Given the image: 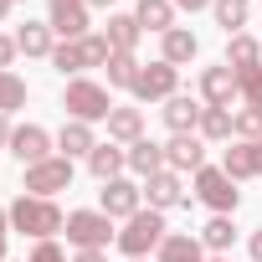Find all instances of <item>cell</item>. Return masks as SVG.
Here are the masks:
<instances>
[{
    "label": "cell",
    "instance_id": "obj_29",
    "mask_svg": "<svg viewBox=\"0 0 262 262\" xmlns=\"http://www.w3.org/2000/svg\"><path fill=\"white\" fill-rule=\"evenodd\" d=\"M103 72H108V88H128V93H134V82H139V62L123 57V52H113Z\"/></svg>",
    "mask_w": 262,
    "mask_h": 262
},
{
    "label": "cell",
    "instance_id": "obj_9",
    "mask_svg": "<svg viewBox=\"0 0 262 262\" xmlns=\"http://www.w3.org/2000/svg\"><path fill=\"white\" fill-rule=\"evenodd\" d=\"M47 26H52L62 41L88 36V0H47Z\"/></svg>",
    "mask_w": 262,
    "mask_h": 262
},
{
    "label": "cell",
    "instance_id": "obj_23",
    "mask_svg": "<svg viewBox=\"0 0 262 262\" xmlns=\"http://www.w3.org/2000/svg\"><path fill=\"white\" fill-rule=\"evenodd\" d=\"M57 149L72 160V155H93L98 149V139H93V123H82V118H67L62 123V134H57Z\"/></svg>",
    "mask_w": 262,
    "mask_h": 262
},
{
    "label": "cell",
    "instance_id": "obj_26",
    "mask_svg": "<svg viewBox=\"0 0 262 262\" xmlns=\"http://www.w3.org/2000/svg\"><path fill=\"white\" fill-rule=\"evenodd\" d=\"M134 21L144 26V31H170L175 26V6H170V0H139V11H134Z\"/></svg>",
    "mask_w": 262,
    "mask_h": 262
},
{
    "label": "cell",
    "instance_id": "obj_16",
    "mask_svg": "<svg viewBox=\"0 0 262 262\" xmlns=\"http://www.w3.org/2000/svg\"><path fill=\"white\" fill-rule=\"evenodd\" d=\"M144 190H149V211H170V206H185V201H190L175 170H160V175H149V185H144Z\"/></svg>",
    "mask_w": 262,
    "mask_h": 262
},
{
    "label": "cell",
    "instance_id": "obj_41",
    "mask_svg": "<svg viewBox=\"0 0 262 262\" xmlns=\"http://www.w3.org/2000/svg\"><path fill=\"white\" fill-rule=\"evenodd\" d=\"M11 6H16V0H0V21H6V16H11Z\"/></svg>",
    "mask_w": 262,
    "mask_h": 262
},
{
    "label": "cell",
    "instance_id": "obj_19",
    "mask_svg": "<svg viewBox=\"0 0 262 262\" xmlns=\"http://www.w3.org/2000/svg\"><path fill=\"white\" fill-rule=\"evenodd\" d=\"M128 170H134L139 180H149V175L170 170V165H165V144H155V139H139V144H128Z\"/></svg>",
    "mask_w": 262,
    "mask_h": 262
},
{
    "label": "cell",
    "instance_id": "obj_45",
    "mask_svg": "<svg viewBox=\"0 0 262 262\" xmlns=\"http://www.w3.org/2000/svg\"><path fill=\"white\" fill-rule=\"evenodd\" d=\"M134 262H144V257H134Z\"/></svg>",
    "mask_w": 262,
    "mask_h": 262
},
{
    "label": "cell",
    "instance_id": "obj_40",
    "mask_svg": "<svg viewBox=\"0 0 262 262\" xmlns=\"http://www.w3.org/2000/svg\"><path fill=\"white\" fill-rule=\"evenodd\" d=\"M6 226H11V211H6V206H0V242H6Z\"/></svg>",
    "mask_w": 262,
    "mask_h": 262
},
{
    "label": "cell",
    "instance_id": "obj_35",
    "mask_svg": "<svg viewBox=\"0 0 262 262\" xmlns=\"http://www.w3.org/2000/svg\"><path fill=\"white\" fill-rule=\"evenodd\" d=\"M11 62H16V36L0 31V72H11Z\"/></svg>",
    "mask_w": 262,
    "mask_h": 262
},
{
    "label": "cell",
    "instance_id": "obj_18",
    "mask_svg": "<svg viewBox=\"0 0 262 262\" xmlns=\"http://www.w3.org/2000/svg\"><path fill=\"white\" fill-rule=\"evenodd\" d=\"M195 52H201V41H195V31H185V26H170V31L160 36V62H170V67L190 62Z\"/></svg>",
    "mask_w": 262,
    "mask_h": 262
},
{
    "label": "cell",
    "instance_id": "obj_28",
    "mask_svg": "<svg viewBox=\"0 0 262 262\" xmlns=\"http://www.w3.org/2000/svg\"><path fill=\"white\" fill-rule=\"evenodd\" d=\"M236 242V226H231V216H211L206 226H201V247L206 252H226Z\"/></svg>",
    "mask_w": 262,
    "mask_h": 262
},
{
    "label": "cell",
    "instance_id": "obj_22",
    "mask_svg": "<svg viewBox=\"0 0 262 262\" xmlns=\"http://www.w3.org/2000/svg\"><path fill=\"white\" fill-rule=\"evenodd\" d=\"M160 262H206V247H201V236H190V231H170V236L160 242Z\"/></svg>",
    "mask_w": 262,
    "mask_h": 262
},
{
    "label": "cell",
    "instance_id": "obj_10",
    "mask_svg": "<svg viewBox=\"0 0 262 262\" xmlns=\"http://www.w3.org/2000/svg\"><path fill=\"white\" fill-rule=\"evenodd\" d=\"M11 155L21 165H41V160H52V134L41 123H21V128H11Z\"/></svg>",
    "mask_w": 262,
    "mask_h": 262
},
{
    "label": "cell",
    "instance_id": "obj_13",
    "mask_svg": "<svg viewBox=\"0 0 262 262\" xmlns=\"http://www.w3.org/2000/svg\"><path fill=\"white\" fill-rule=\"evenodd\" d=\"M221 170H226L231 180H257V175H262V139L231 144V149L221 155Z\"/></svg>",
    "mask_w": 262,
    "mask_h": 262
},
{
    "label": "cell",
    "instance_id": "obj_44",
    "mask_svg": "<svg viewBox=\"0 0 262 262\" xmlns=\"http://www.w3.org/2000/svg\"><path fill=\"white\" fill-rule=\"evenodd\" d=\"M211 262H231V257H211Z\"/></svg>",
    "mask_w": 262,
    "mask_h": 262
},
{
    "label": "cell",
    "instance_id": "obj_15",
    "mask_svg": "<svg viewBox=\"0 0 262 262\" xmlns=\"http://www.w3.org/2000/svg\"><path fill=\"white\" fill-rule=\"evenodd\" d=\"M165 165L180 175V170H206V144H201V134H175L170 144H165Z\"/></svg>",
    "mask_w": 262,
    "mask_h": 262
},
{
    "label": "cell",
    "instance_id": "obj_24",
    "mask_svg": "<svg viewBox=\"0 0 262 262\" xmlns=\"http://www.w3.org/2000/svg\"><path fill=\"white\" fill-rule=\"evenodd\" d=\"M226 67H231V72H252V67H262V47H257L247 31L226 36Z\"/></svg>",
    "mask_w": 262,
    "mask_h": 262
},
{
    "label": "cell",
    "instance_id": "obj_38",
    "mask_svg": "<svg viewBox=\"0 0 262 262\" xmlns=\"http://www.w3.org/2000/svg\"><path fill=\"white\" fill-rule=\"evenodd\" d=\"M72 262H108V252H72Z\"/></svg>",
    "mask_w": 262,
    "mask_h": 262
},
{
    "label": "cell",
    "instance_id": "obj_2",
    "mask_svg": "<svg viewBox=\"0 0 262 262\" xmlns=\"http://www.w3.org/2000/svg\"><path fill=\"white\" fill-rule=\"evenodd\" d=\"M108 41H103V31L98 36H77V41H62L57 52H52V67L62 72V77H82L88 67H108Z\"/></svg>",
    "mask_w": 262,
    "mask_h": 262
},
{
    "label": "cell",
    "instance_id": "obj_36",
    "mask_svg": "<svg viewBox=\"0 0 262 262\" xmlns=\"http://www.w3.org/2000/svg\"><path fill=\"white\" fill-rule=\"evenodd\" d=\"M247 252H252V262H262V231H252V236H247Z\"/></svg>",
    "mask_w": 262,
    "mask_h": 262
},
{
    "label": "cell",
    "instance_id": "obj_42",
    "mask_svg": "<svg viewBox=\"0 0 262 262\" xmlns=\"http://www.w3.org/2000/svg\"><path fill=\"white\" fill-rule=\"evenodd\" d=\"M93 6H98V11H108V6H113V0H88V11H93Z\"/></svg>",
    "mask_w": 262,
    "mask_h": 262
},
{
    "label": "cell",
    "instance_id": "obj_6",
    "mask_svg": "<svg viewBox=\"0 0 262 262\" xmlns=\"http://www.w3.org/2000/svg\"><path fill=\"white\" fill-rule=\"evenodd\" d=\"M195 201L201 206H211L216 216H231L236 206H242V190H236V180L226 175V170H195Z\"/></svg>",
    "mask_w": 262,
    "mask_h": 262
},
{
    "label": "cell",
    "instance_id": "obj_37",
    "mask_svg": "<svg viewBox=\"0 0 262 262\" xmlns=\"http://www.w3.org/2000/svg\"><path fill=\"white\" fill-rule=\"evenodd\" d=\"M0 149H11V113H0Z\"/></svg>",
    "mask_w": 262,
    "mask_h": 262
},
{
    "label": "cell",
    "instance_id": "obj_8",
    "mask_svg": "<svg viewBox=\"0 0 262 262\" xmlns=\"http://www.w3.org/2000/svg\"><path fill=\"white\" fill-rule=\"evenodd\" d=\"M175 88H180V67H170V62H149V67H139L134 98H139V103H165V98H175Z\"/></svg>",
    "mask_w": 262,
    "mask_h": 262
},
{
    "label": "cell",
    "instance_id": "obj_5",
    "mask_svg": "<svg viewBox=\"0 0 262 262\" xmlns=\"http://www.w3.org/2000/svg\"><path fill=\"white\" fill-rule=\"evenodd\" d=\"M62 231H67V242L77 252H103L108 242H118L113 236V216H103V211H72Z\"/></svg>",
    "mask_w": 262,
    "mask_h": 262
},
{
    "label": "cell",
    "instance_id": "obj_32",
    "mask_svg": "<svg viewBox=\"0 0 262 262\" xmlns=\"http://www.w3.org/2000/svg\"><path fill=\"white\" fill-rule=\"evenodd\" d=\"M231 134L236 139H262V108H242L231 118Z\"/></svg>",
    "mask_w": 262,
    "mask_h": 262
},
{
    "label": "cell",
    "instance_id": "obj_31",
    "mask_svg": "<svg viewBox=\"0 0 262 262\" xmlns=\"http://www.w3.org/2000/svg\"><path fill=\"white\" fill-rule=\"evenodd\" d=\"M26 103V82L16 72H0V113H16Z\"/></svg>",
    "mask_w": 262,
    "mask_h": 262
},
{
    "label": "cell",
    "instance_id": "obj_25",
    "mask_svg": "<svg viewBox=\"0 0 262 262\" xmlns=\"http://www.w3.org/2000/svg\"><path fill=\"white\" fill-rule=\"evenodd\" d=\"M128 165V149H118V144H98L93 155H88V170L108 185V180H118V170Z\"/></svg>",
    "mask_w": 262,
    "mask_h": 262
},
{
    "label": "cell",
    "instance_id": "obj_30",
    "mask_svg": "<svg viewBox=\"0 0 262 262\" xmlns=\"http://www.w3.org/2000/svg\"><path fill=\"white\" fill-rule=\"evenodd\" d=\"M231 108H206L201 113V139H231Z\"/></svg>",
    "mask_w": 262,
    "mask_h": 262
},
{
    "label": "cell",
    "instance_id": "obj_3",
    "mask_svg": "<svg viewBox=\"0 0 262 262\" xmlns=\"http://www.w3.org/2000/svg\"><path fill=\"white\" fill-rule=\"evenodd\" d=\"M170 231H165V211H139V216H128V226L118 231V252L134 262V257H144V252H160V242H165Z\"/></svg>",
    "mask_w": 262,
    "mask_h": 262
},
{
    "label": "cell",
    "instance_id": "obj_12",
    "mask_svg": "<svg viewBox=\"0 0 262 262\" xmlns=\"http://www.w3.org/2000/svg\"><path fill=\"white\" fill-rule=\"evenodd\" d=\"M201 98H206V108H231L236 98H242V88H236V72L221 62V67H206L201 72Z\"/></svg>",
    "mask_w": 262,
    "mask_h": 262
},
{
    "label": "cell",
    "instance_id": "obj_27",
    "mask_svg": "<svg viewBox=\"0 0 262 262\" xmlns=\"http://www.w3.org/2000/svg\"><path fill=\"white\" fill-rule=\"evenodd\" d=\"M211 11H216V26L226 36H236L247 26V16H252V0H211Z\"/></svg>",
    "mask_w": 262,
    "mask_h": 262
},
{
    "label": "cell",
    "instance_id": "obj_21",
    "mask_svg": "<svg viewBox=\"0 0 262 262\" xmlns=\"http://www.w3.org/2000/svg\"><path fill=\"white\" fill-rule=\"evenodd\" d=\"M52 36H57V31H52L47 21H26V26L16 31V52H26V57H52V52H57Z\"/></svg>",
    "mask_w": 262,
    "mask_h": 262
},
{
    "label": "cell",
    "instance_id": "obj_11",
    "mask_svg": "<svg viewBox=\"0 0 262 262\" xmlns=\"http://www.w3.org/2000/svg\"><path fill=\"white\" fill-rule=\"evenodd\" d=\"M139 195H144V190H139L134 180H123V175H118V180H108V185L98 190L103 216H113V221H118V216H123V221H128V216H139V211H144V206H139Z\"/></svg>",
    "mask_w": 262,
    "mask_h": 262
},
{
    "label": "cell",
    "instance_id": "obj_39",
    "mask_svg": "<svg viewBox=\"0 0 262 262\" xmlns=\"http://www.w3.org/2000/svg\"><path fill=\"white\" fill-rule=\"evenodd\" d=\"M170 6H180V11H206L211 0H170Z\"/></svg>",
    "mask_w": 262,
    "mask_h": 262
},
{
    "label": "cell",
    "instance_id": "obj_7",
    "mask_svg": "<svg viewBox=\"0 0 262 262\" xmlns=\"http://www.w3.org/2000/svg\"><path fill=\"white\" fill-rule=\"evenodd\" d=\"M72 185V160L67 155H52V160H41V165H26V180H21V190L26 195H41V201H52L57 190H67Z\"/></svg>",
    "mask_w": 262,
    "mask_h": 262
},
{
    "label": "cell",
    "instance_id": "obj_14",
    "mask_svg": "<svg viewBox=\"0 0 262 262\" xmlns=\"http://www.w3.org/2000/svg\"><path fill=\"white\" fill-rule=\"evenodd\" d=\"M165 123H170V134H195L201 128V113H206V103H195L190 93H175V98H165Z\"/></svg>",
    "mask_w": 262,
    "mask_h": 262
},
{
    "label": "cell",
    "instance_id": "obj_43",
    "mask_svg": "<svg viewBox=\"0 0 262 262\" xmlns=\"http://www.w3.org/2000/svg\"><path fill=\"white\" fill-rule=\"evenodd\" d=\"M0 262H6V242H0Z\"/></svg>",
    "mask_w": 262,
    "mask_h": 262
},
{
    "label": "cell",
    "instance_id": "obj_20",
    "mask_svg": "<svg viewBox=\"0 0 262 262\" xmlns=\"http://www.w3.org/2000/svg\"><path fill=\"white\" fill-rule=\"evenodd\" d=\"M108 139L113 144H139L144 139V113L139 108H113L108 113Z\"/></svg>",
    "mask_w": 262,
    "mask_h": 262
},
{
    "label": "cell",
    "instance_id": "obj_1",
    "mask_svg": "<svg viewBox=\"0 0 262 262\" xmlns=\"http://www.w3.org/2000/svg\"><path fill=\"white\" fill-rule=\"evenodd\" d=\"M6 211H11V226H16L21 236H36V242H52V231L67 226V216L57 211V201H41V195H26V190H21Z\"/></svg>",
    "mask_w": 262,
    "mask_h": 262
},
{
    "label": "cell",
    "instance_id": "obj_4",
    "mask_svg": "<svg viewBox=\"0 0 262 262\" xmlns=\"http://www.w3.org/2000/svg\"><path fill=\"white\" fill-rule=\"evenodd\" d=\"M62 108L72 113V118H82V123H108V113H113V93L103 88V82H88V77H72L67 82V93H62Z\"/></svg>",
    "mask_w": 262,
    "mask_h": 262
},
{
    "label": "cell",
    "instance_id": "obj_34",
    "mask_svg": "<svg viewBox=\"0 0 262 262\" xmlns=\"http://www.w3.org/2000/svg\"><path fill=\"white\" fill-rule=\"evenodd\" d=\"M26 262H72V257H67V252H62L57 242H36V252H31Z\"/></svg>",
    "mask_w": 262,
    "mask_h": 262
},
{
    "label": "cell",
    "instance_id": "obj_33",
    "mask_svg": "<svg viewBox=\"0 0 262 262\" xmlns=\"http://www.w3.org/2000/svg\"><path fill=\"white\" fill-rule=\"evenodd\" d=\"M236 88H242L247 108H262V67H252V72H236Z\"/></svg>",
    "mask_w": 262,
    "mask_h": 262
},
{
    "label": "cell",
    "instance_id": "obj_17",
    "mask_svg": "<svg viewBox=\"0 0 262 262\" xmlns=\"http://www.w3.org/2000/svg\"><path fill=\"white\" fill-rule=\"evenodd\" d=\"M139 36H144V26H139L134 16H113V11H108V26H103V41H108V52H123V57H134Z\"/></svg>",
    "mask_w": 262,
    "mask_h": 262
}]
</instances>
